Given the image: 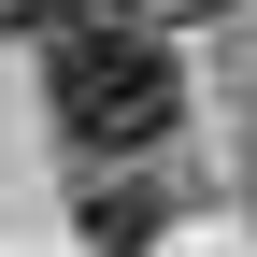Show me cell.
<instances>
[{
	"label": "cell",
	"instance_id": "cell-1",
	"mask_svg": "<svg viewBox=\"0 0 257 257\" xmlns=\"http://www.w3.org/2000/svg\"><path fill=\"white\" fill-rule=\"evenodd\" d=\"M43 100H57V128H72L86 157H128V143H172L186 72H172V43H157L143 15H57Z\"/></svg>",
	"mask_w": 257,
	"mask_h": 257
},
{
	"label": "cell",
	"instance_id": "cell-2",
	"mask_svg": "<svg viewBox=\"0 0 257 257\" xmlns=\"http://www.w3.org/2000/svg\"><path fill=\"white\" fill-rule=\"evenodd\" d=\"M72 243H86V257H157V243H172V172H157L143 143L100 157V172L72 186Z\"/></svg>",
	"mask_w": 257,
	"mask_h": 257
},
{
	"label": "cell",
	"instance_id": "cell-3",
	"mask_svg": "<svg viewBox=\"0 0 257 257\" xmlns=\"http://www.w3.org/2000/svg\"><path fill=\"white\" fill-rule=\"evenodd\" d=\"M243 200H257V100H243Z\"/></svg>",
	"mask_w": 257,
	"mask_h": 257
}]
</instances>
